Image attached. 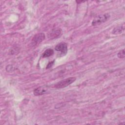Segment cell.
Wrapping results in <instances>:
<instances>
[{
	"label": "cell",
	"instance_id": "7",
	"mask_svg": "<svg viewBox=\"0 0 125 125\" xmlns=\"http://www.w3.org/2000/svg\"><path fill=\"white\" fill-rule=\"evenodd\" d=\"M124 30V27L122 25L118 26L116 27H115L112 31L113 34H119L121 33Z\"/></svg>",
	"mask_w": 125,
	"mask_h": 125
},
{
	"label": "cell",
	"instance_id": "6",
	"mask_svg": "<svg viewBox=\"0 0 125 125\" xmlns=\"http://www.w3.org/2000/svg\"><path fill=\"white\" fill-rule=\"evenodd\" d=\"M46 92V90L43 87L41 86L35 89H34L33 91L34 95L35 96H39L44 94Z\"/></svg>",
	"mask_w": 125,
	"mask_h": 125
},
{
	"label": "cell",
	"instance_id": "4",
	"mask_svg": "<svg viewBox=\"0 0 125 125\" xmlns=\"http://www.w3.org/2000/svg\"><path fill=\"white\" fill-rule=\"evenodd\" d=\"M55 50L57 51L61 52L63 54H65L67 51V46L66 43L61 42L58 43L55 46Z\"/></svg>",
	"mask_w": 125,
	"mask_h": 125
},
{
	"label": "cell",
	"instance_id": "3",
	"mask_svg": "<svg viewBox=\"0 0 125 125\" xmlns=\"http://www.w3.org/2000/svg\"><path fill=\"white\" fill-rule=\"evenodd\" d=\"M45 39V35L43 33H40L34 35L32 40V43L34 45H36L40 43Z\"/></svg>",
	"mask_w": 125,
	"mask_h": 125
},
{
	"label": "cell",
	"instance_id": "8",
	"mask_svg": "<svg viewBox=\"0 0 125 125\" xmlns=\"http://www.w3.org/2000/svg\"><path fill=\"white\" fill-rule=\"evenodd\" d=\"M54 54V50L52 49L48 48L44 51V52L42 54V57L43 58L49 57L52 56Z\"/></svg>",
	"mask_w": 125,
	"mask_h": 125
},
{
	"label": "cell",
	"instance_id": "1",
	"mask_svg": "<svg viewBox=\"0 0 125 125\" xmlns=\"http://www.w3.org/2000/svg\"><path fill=\"white\" fill-rule=\"evenodd\" d=\"M76 80L75 77H70L67 79L62 80L55 84V87L57 88H62L65 87L72 83Z\"/></svg>",
	"mask_w": 125,
	"mask_h": 125
},
{
	"label": "cell",
	"instance_id": "10",
	"mask_svg": "<svg viewBox=\"0 0 125 125\" xmlns=\"http://www.w3.org/2000/svg\"><path fill=\"white\" fill-rule=\"evenodd\" d=\"M54 61H52V62H49V63H48V64L47 65V66H46V69H48V68H50L52 65H53V64H54Z\"/></svg>",
	"mask_w": 125,
	"mask_h": 125
},
{
	"label": "cell",
	"instance_id": "9",
	"mask_svg": "<svg viewBox=\"0 0 125 125\" xmlns=\"http://www.w3.org/2000/svg\"><path fill=\"white\" fill-rule=\"evenodd\" d=\"M117 56L119 58L123 59L125 58V49H123L121 51H120L117 54Z\"/></svg>",
	"mask_w": 125,
	"mask_h": 125
},
{
	"label": "cell",
	"instance_id": "2",
	"mask_svg": "<svg viewBox=\"0 0 125 125\" xmlns=\"http://www.w3.org/2000/svg\"><path fill=\"white\" fill-rule=\"evenodd\" d=\"M109 18L110 15L108 13L98 16L93 20L92 22V25L96 26L100 25L107 21L109 19Z\"/></svg>",
	"mask_w": 125,
	"mask_h": 125
},
{
	"label": "cell",
	"instance_id": "11",
	"mask_svg": "<svg viewBox=\"0 0 125 125\" xmlns=\"http://www.w3.org/2000/svg\"><path fill=\"white\" fill-rule=\"evenodd\" d=\"M76 2H77L78 3H82V2H84V1H77V0H76Z\"/></svg>",
	"mask_w": 125,
	"mask_h": 125
},
{
	"label": "cell",
	"instance_id": "5",
	"mask_svg": "<svg viewBox=\"0 0 125 125\" xmlns=\"http://www.w3.org/2000/svg\"><path fill=\"white\" fill-rule=\"evenodd\" d=\"M62 33V30L60 28H54L48 34V38L51 39L59 37Z\"/></svg>",
	"mask_w": 125,
	"mask_h": 125
}]
</instances>
